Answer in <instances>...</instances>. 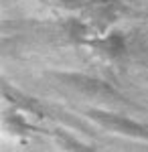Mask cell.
Wrapping results in <instances>:
<instances>
[{"mask_svg":"<svg viewBox=\"0 0 148 152\" xmlns=\"http://www.w3.org/2000/svg\"><path fill=\"white\" fill-rule=\"evenodd\" d=\"M85 116L93 120L97 126L110 130L114 134H122L128 138H140V140H148V128L142 126L140 122L132 120V118L124 116V114H116L110 110H87Z\"/></svg>","mask_w":148,"mask_h":152,"instance_id":"obj_1","label":"cell"},{"mask_svg":"<svg viewBox=\"0 0 148 152\" xmlns=\"http://www.w3.org/2000/svg\"><path fill=\"white\" fill-rule=\"evenodd\" d=\"M85 10H87V18H91L100 28H106L122 14L124 4L118 0H87Z\"/></svg>","mask_w":148,"mask_h":152,"instance_id":"obj_4","label":"cell"},{"mask_svg":"<svg viewBox=\"0 0 148 152\" xmlns=\"http://www.w3.org/2000/svg\"><path fill=\"white\" fill-rule=\"evenodd\" d=\"M146 14H148V6H146Z\"/></svg>","mask_w":148,"mask_h":152,"instance_id":"obj_9","label":"cell"},{"mask_svg":"<svg viewBox=\"0 0 148 152\" xmlns=\"http://www.w3.org/2000/svg\"><path fill=\"white\" fill-rule=\"evenodd\" d=\"M55 77L59 81H63L67 87L79 91L81 95H85V97H93V99H112V97H118V91L108 81H102L97 77L85 75V73H57Z\"/></svg>","mask_w":148,"mask_h":152,"instance_id":"obj_2","label":"cell"},{"mask_svg":"<svg viewBox=\"0 0 148 152\" xmlns=\"http://www.w3.org/2000/svg\"><path fill=\"white\" fill-rule=\"evenodd\" d=\"M97 55H102L106 59H120L126 55L128 45H126V37L120 31H110L106 35H100L95 39H91L87 43Z\"/></svg>","mask_w":148,"mask_h":152,"instance_id":"obj_3","label":"cell"},{"mask_svg":"<svg viewBox=\"0 0 148 152\" xmlns=\"http://www.w3.org/2000/svg\"><path fill=\"white\" fill-rule=\"evenodd\" d=\"M65 6H79V4H87V0H59Z\"/></svg>","mask_w":148,"mask_h":152,"instance_id":"obj_7","label":"cell"},{"mask_svg":"<svg viewBox=\"0 0 148 152\" xmlns=\"http://www.w3.org/2000/svg\"><path fill=\"white\" fill-rule=\"evenodd\" d=\"M63 31H65V35L71 39V41H77V43H89V24L87 20H83V18H67L65 23H63Z\"/></svg>","mask_w":148,"mask_h":152,"instance_id":"obj_6","label":"cell"},{"mask_svg":"<svg viewBox=\"0 0 148 152\" xmlns=\"http://www.w3.org/2000/svg\"><path fill=\"white\" fill-rule=\"evenodd\" d=\"M132 2H138V4H142V6H148V0H132Z\"/></svg>","mask_w":148,"mask_h":152,"instance_id":"obj_8","label":"cell"},{"mask_svg":"<svg viewBox=\"0 0 148 152\" xmlns=\"http://www.w3.org/2000/svg\"><path fill=\"white\" fill-rule=\"evenodd\" d=\"M53 138L59 144V148H63L65 152H95L93 146L81 142L79 138H75L73 134H69L65 130H55L53 132Z\"/></svg>","mask_w":148,"mask_h":152,"instance_id":"obj_5","label":"cell"}]
</instances>
